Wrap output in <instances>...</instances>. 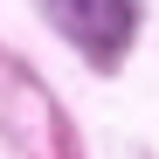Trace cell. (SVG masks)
<instances>
[{
    "mask_svg": "<svg viewBox=\"0 0 159 159\" xmlns=\"http://www.w3.org/2000/svg\"><path fill=\"white\" fill-rule=\"evenodd\" d=\"M48 14L90 62H118L139 28V0H48Z\"/></svg>",
    "mask_w": 159,
    "mask_h": 159,
    "instance_id": "1",
    "label": "cell"
}]
</instances>
